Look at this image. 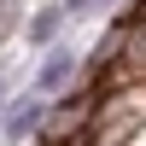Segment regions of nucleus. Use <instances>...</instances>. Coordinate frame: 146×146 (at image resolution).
Instances as JSON below:
<instances>
[{
  "label": "nucleus",
  "mask_w": 146,
  "mask_h": 146,
  "mask_svg": "<svg viewBox=\"0 0 146 146\" xmlns=\"http://www.w3.org/2000/svg\"><path fill=\"white\" fill-rule=\"evenodd\" d=\"M70 76H76V53L53 47V53H47V64L35 70V94H58V88H64Z\"/></svg>",
  "instance_id": "obj_1"
},
{
  "label": "nucleus",
  "mask_w": 146,
  "mask_h": 146,
  "mask_svg": "<svg viewBox=\"0 0 146 146\" xmlns=\"http://www.w3.org/2000/svg\"><path fill=\"white\" fill-rule=\"evenodd\" d=\"M47 117V105H41V94H29V100H18V111L6 117V135H29L35 123Z\"/></svg>",
  "instance_id": "obj_2"
},
{
  "label": "nucleus",
  "mask_w": 146,
  "mask_h": 146,
  "mask_svg": "<svg viewBox=\"0 0 146 146\" xmlns=\"http://www.w3.org/2000/svg\"><path fill=\"white\" fill-rule=\"evenodd\" d=\"M58 23H64V6H47V12H35V18H29V41H35V47H47V41L58 35Z\"/></svg>",
  "instance_id": "obj_3"
},
{
  "label": "nucleus",
  "mask_w": 146,
  "mask_h": 146,
  "mask_svg": "<svg viewBox=\"0 0 146 146\" xmlns=\"http://www.w3.org/2000/svg\"><path fill=\"white\" fill-rule=\"evenodd\" d=\"M88 6H100V0H64V18H76V12H88Z\"/></svg>",
  "instance_id": "obj_4"
},
{
  "label": "nucleus",
  "mask_w": 146,
  "mask_h": 146,
  "mask_svg": "<svg viewBox=\"0 0 146 146\" xmlns=\"http://www.w3.org/2000/svg\"><path fill=\"white\" fill-rule=\"evenodd\" d=\"M0 105H6V100H0Z\"/></svg>",
  "instance_id": "obj_5"
}]
</instances>
